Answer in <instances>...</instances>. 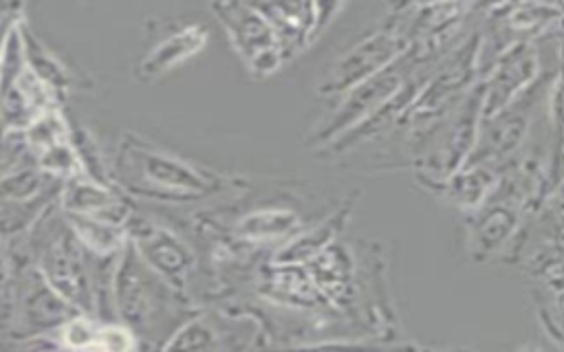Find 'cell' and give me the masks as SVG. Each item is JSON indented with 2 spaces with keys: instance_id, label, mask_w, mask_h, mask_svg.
Wrapping results in <instances>:
<instances>
[{
  "instance_id": "cell-14",
  "label": "cell",
  "mask_w": 564,
  "mask_h": 352,
  "mask_svg": "<svg viewBox=\"0 0 564 352\" xmlns=\"http://www.w3.org/2000/svg\"><path fill=\"white\" fill-rule=\"evenodd\" d=\"M95 348L99 352H130L132 350V337L126 330L115 328V326L99 328Z\"/></svg>"
},
{
  "instance_id": "cell-15",
  "label": "cell",
  "mask_w": 564,
  "mask_h": 352,
  "mask_svg": "<svg viewBox=\"0 0 564 352\" xmlns=\"http://www.w3.org/2000/svg\"><path fill=\"white\" fill-rule=\"evenodd\" d=\"M546 284H549L553 290H557V293L564 295V260H562V262H555V264L549 268V273H546Z\"/></svg>"
},
{
  "instance_id": "cell-3",
  "label": "cell",
  "mask_w": 564,
  "mask_h": 352,
  "mask_svg": "<svg viewBox=\"0 0 564 352\" xmlns=\"http://www.w3.org/2000/svg\"><path fill=\"white\" fill-rule=\"evenodd\" d=\"M414 73H416L414 64L403 53L397 62H392L370 79L361 81L352 90H348L341 106L330 117L328 125L322 130L319 136L322 139H330L335 134L344 136L346 132L355 130L359 123L372 117L379 108H383L394 95H399Z\"/></svg>"
},
{
  "instance_id": "cell-10",
  "label": "cell",
  "mask_w": 564,
  "mask_h": 352,
  "mask_svg": "<svg viewBox=\"0 0 564 352\" xmlns=\"http://www.w3.org/2000/svg\"><path fill=\"white\" fill-rule=\"evenodd\" d=\"M24 306H26V317L29 321L37 323V326H51V323H57L64 319V304L62 299L46 290L44 286H37L35 290H31L24 299Z\"/></svg>"
},
{
  "instance_id": "cell-2",
  "label": "cell",
  "mask_w": 564,
  "mask_h": 352,
  "mask_svg": "<svg viewBox=\"0 0 564 352\" xmlns=\"http://www.w3.org/2000/svg\"><path fill=\"white\" fill-rule=\"evenodd\" d=\"M553 84L555 79L546 77V73L542 70L538 81L527 88L516 101H511L507 108L491 117H482L476 145L467 163L487 165L502 174L520 154L522 145L529 141L533 121L538 119L542 106L549 103Z\"/></svg>"
},
{
  "instance_id": "cell-4",
  "label": "cell",
  "mask_w": 564,
  "mask_h": 352,
  "mask_svg": "<svg viewBox=\"0 0 564 352\" xmlns=\"http://www.w3.org/2000/svg\"><path fill=\"white\" fill-rule=\"evenodd\" d=\"M542 75L533 42H520L500 53L482 73V117H491L516 101Z\"/></svg>"
},
{
  "instance_id": "cell-13",
  "label": "cell",
  "mask_w": 564,
  "mask_h": 352,
  "mask_svg": "<svg viewBox=\"0 0 564 352\" xmlns=\"http://www.w3.org/2000/svg\"><path fill=\"white\" fill-rule=\"evenodd\" d=\"M77 235L84 240V244H88L95 251L117 249L115 244L119 242L117 227L101 224V222H95V220H79L77 222Z\"/></svg>"
},
{
  "instance_id": "cell-5",
  "label": "cell",
  "mask_w": 564,
  "mask_h": 352,
  "mask_svg": "<svg viewBox=\"0 0 564 352\" xmlns=\"http://www.w3.org/2000/svg\"><path fill=\"white\" fill-rule=\"evenodd\" d=\"M214 9L220 15L218 20L225 22V29L234 40L238 53L251 68L269 70L271 66H275L280 40L269 20L260 15L258 9L245 4H220Z\"/></svg>"
},
{
  "instance_id": "cell-8",
  "label": "cell",
  "mask_w": 564,
  "mask_h": 352,
  "mask_svg": "<svg viewBox=\"0 0 564 352\" xmlns=\"http://www.w3.org/2000/svg\"><path fill=\"white\" fill-rule=\"evenodd\" d=\"M491 202H485L476 209L474 218V246L482 253H491L498 249L513 231L518 211L511 209V202H505L496 196H489Z\"/></svg>"
},
{
  "instance_id": "cell-1",
  "label": "cell",
  "mask_w": 564,
  "mask_h": 352,
  "mask_svg": "<svg viewBox=\"0 0 564 352\" xmlns=\"http://www.w3.org/2000/svg\"><path fill=\"white\" fill-rule=\"evenodd\" d=\"M482 121V81H478L441 119L414 132L412 158L416 178L430 189L443 185L469 161Z\"/></svg>"
},
{
  "instance_id": "cell-12",
  "label": "cell",
  "mask_w": 564,
  "mask_h": 352,
  "mask_svg": "<svg viewBox=\"0 0 564 352\" xmlns=\"http://www.w3.org/2000/svg\"><path fill=\"white\" fill-rule=\"evenodd\" d=\"M110 202H115L112 196H108L106 191H99L90 185H82V183H73L66 189V207L73 211H95V209H104Z\"/></svg>"
},
{
  "instance_id": "cell-7",
  "label": "cell",
  "mask_w": 564,
  "mask_h": 352,
  "mask_svg": "<svg viewBox=\"0 0 564 352\" xmlns=\"http://www.w3.org/2000/svg\"><path fill=\"white\" fill-rule=\"evenodd\" d=\"M55 249L48 251L46 260H42L44 268H46V275L51 279V284L57 288L59 295H64L66 299L70 301H77L82 304L84 308H90V293H88V284H86V277L82 273V266H79V260L77 255L68 249V242H62L59 240L53 244Z\"/></svg>"
},
{
  "instance_id": "cell-17",
  "label": "cell",
  "mask_w": 564,
  "mask_h": 352,
  "mask_svg": "<svg viewBox=\"0 0 564 352\" xmlns=\"http://www.w3.org/2000/svg\"><path fill=\"white\" fill-rule=\"evenodd\" d=\"M4 297H7V275H4V271L0 266V315H2V310H7V299Z\"/></svg>"
},
{
  "instance_id": "cell-16",
  "label": "cell",
  "mask_w": 564,
  "mask_h": 352,
  "mask_svg": "<svg viewBox=\"0 0 564 352\" xmlns=\"http://www.w3.org/2000/svg\"><path fill=\"white\" fill-rule=\"evenodd\" d=\"M13 156H15V152H11L9 147H2V145H0V176L7 172V167H11Z\"/></svg>"
},
{
  "instance_id": "cell-9",
  "label": "cell",
  "mask_w": 564,
  "mask_h": 352,
  "mask_svg": "<svg viewBox=\"0 0 564 352\" xmlns=\"http://www.w3.org/2000/svg\"><path fill=\"white\" fill-rule=\"evenodd\" d=\"M203 42H205L203 31L198 26H189V29H185L181 33H174L167 42L159 44L152 51V55L143 62L141 68L148 75H159V73L167 70V68H172L174 64L183 62L187 55L196 53L203 46Z\"/></svg>"
},
{
  "instance_id": "cell-18",
  "label": "cell",
  "mask_w": 564,
  "mask_h": 352,
  "mask_svg": "<svg viewBox=\"0 0 564 352\" xmlns=\"http://www.w3.org/2000/svg\"><path fill=\"white\" fill-rule=\"evenodd\" d=\"M562 299H564V295H562Z\"/></svg>"
},
{
  "instance_id": "cell-11",
  "label": "cell",
  "mask_w": 564,
  "mask_h": 352,
  "mask_svg": "<svg viewBox=\"0 0 564 352\" xmlns=\"http://www.w3.org/2000/svg\"><path fill=\"white\" fill-rule=\"evenodd\" d=\"M141 249L150 253V260L154 262V266L163 268L165 273L174 275L183 268L185 264V255L183 251L178 249V244L174 240H170V235H154V238H145L141 242Z\"/></svg>"
},
{
  "instance_id": "cell-6",
  "label": "cell",
  "mask_w": 564,
  "mask_h": 352,
  "mask_svg": "<svg viewBox=\"0 0 564 352\" xmlns=\"http://www.w3.org/2000/svg\"><path fill=\"white\" fill-rule=\"evenodd\" d=\"M500 172L487 165H463L445 185L443 191L449 202L465 211L480 209L498 185Z\"/></svg>"
}]
</instances>
